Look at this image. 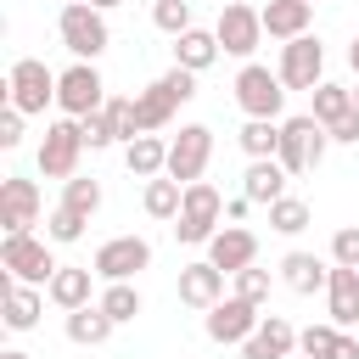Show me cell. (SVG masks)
<instances>
[{
	"label": "cell",
	"instance_id": "1",
	"mask_svg": "<svg viewBox=\"0 0 359 359\" xmlns=\"http://www.w3.org/2000/svg\"><path fill=\"white\" fill-rule=\"evenodd\" d=\"M56 34H62V45H67L79 62H95V56L112 45V28H107L101 6H90V0H67L62 17H56Z\"/></svg>",
	"mask_w": 359,
	"mask_h": 359
},
{
	"label": "cell",
	"instance_id": "2",
	"mask_svg": "<svg viewBox=\"0 0 359 359\" xmlns=\"http://www.w3.org/2000/svg\"><path fill=\"white\" fill-rule=\"evenodd\" d=\"M325 146H331V129L314 118V112H297V118H286L280 123V168L286 174H309L320 157H325Z\"/></svg>",
	"mask_w": 359,
	"mask_h": 359
},
{
	"label": "cell",
	"instance_id": "3",
	"mask_svg": "<svg viewBox=\"0 0 359 359\" xmlns=\"http://www.w3.org/2000/svg\"><path fill=\"white\" fill-rule=\"evenodd\" d=\"M219 219H224V196L208 180H191L185 185V202H180V219H174V236L185 247H208L213 230H219Z\"/></svg>",
	"mask_w": 359,
	"mask_h": 359
},
{
	"label": "cell",
	"instance_id": "4",
	"mask_svg": "<svg viewBox=\"0 0 359 359\" xmlns=\"http://www.w3.org/2000/svg\"><path fill=\"white\" fill-rule=\"evenodd\" d=\"M0 269H6L11 280H22V286H50V275H56L62 264H56V252H50V236L39 241V236L28 230V236H6V241H0Z\"/></svg>",
	"mask_w": 359,
	"mask_h": 359
},
{
	"label": "cell",
	"instance_id": "5",
	"mask_svg": "<svg viewBox=\"0 0 359 359\" xmlns=\"http://www.w3.org/2000/svg\"><path fill=\"white\" fill-rule=\"evenodd\" d=\"M79 157H84V129H79V118H56V123H45V140H39V174H45V180H73V174H79Z\"/></svg>",
	"mask_w": 359,
	"mask_h": 359
},
{
	"label": "cell",
	"instance_id": "6",
	"mask_svg": "<svg viewBox=\"0 0 359 359\" xmlns=\"http://www.w3.org/2000/svg\"><path fill=\"white\" fill-rule=\"evenodd\" d=\"M6 101H11L17 112H45V107L56 101V73H50L39 56L11 62V73H6Z\"/></svg>",
	"mask_w": 359,
	"mask_h": 359
},
{
	"label": "cell",
	"instance_id": "7",
	"mask_svg": "<svg viewBox=\"0 0 359 359\" xmlns=\"http://www.w3.org/2000/svg\"><path fill=\"white\" fill-rule=\"evenodd\" d=\"M236 107H241L247 118H280V107H286V84H280V73L247 62V67L236 73Z\"/></svg>",
	"mask_w": 359,
	"mask_h": 359
},
{
	"label": "cell",
	"instance_id": "8",
	"mask_svg": "<svg viewBox=\"0 0 359 359\" xmlns=\"http://www.w3.org/2000/svg\"><path fill=\"white\" fill-rule=\"evenodd\" d=\"M56 107H62L67 118H84V112L107 107V84H101L95 62H73L67 73H56Z\"/></svg>",
	"mask_w": 359,
	"mask_h": 359
},
{
	"label": "cell",
	"instance_id": "9",
	"mask_svg": "<svg viewBox=\"0 0 359 359\" xmlns=\"http://www.w3.org/2000/svg\"><path fill=\"white\" fill-rule=\"evenodd\" d=\"M280 84L286 90H314L320 84V73H325V45L314 39V34H297V39H286L280 45Z\"/></svg>",
	"mask_w": 359,
	"mask_h": 359
},
{
	"label": "cell",
	"instance_id": "10",
	"mask_svg": "<svg viewBox=\"0 0 359 359\" xmlns=\"http://www.w3.org/2000/svg\"><path fill=\"white\" fill-rule=\"evenodd\" d=\"M208 157H213V129H208V123H185V129L168 140V180H180V185L202 180Z\"/></svg>",
	"mask_w": 359,
	"mask_h": 359
},
{
	"label": "cell",
	"instance_id": "11",
	"mask_svg": "<svg viewBox=\"0 0 359 359\" xmlns=\"http://www.w3.org/2000/svg\"><path fill=\"white\" fill-rule=\"evenodd\" d=\"M213 34H219V45H224L230 56H252L258 39H264V11H252V6H241V0H224Z\"/></svg>",
	"mask_w": 359,
	"mask_h": 359
},
{
	"label": "cell",
	"instance_id": "12",
	"mask_svg": "<svg viewBox=\"0 0 359 359\" xmlns=\"http://www.w3.org/2000/svg\"><path fill=\"white\" fill-rule=\"evenodd\" d=\"M39 224V185L22 180V174H6L0 180V230L6 236H28Z\"/></svg>",
	"mask_w": 359,
	"mask_h": 359
},
{
	"label": "cell",
	"instance_id": "13",
	"mask_svg": "<svg viewBox=\"0 0 359 359\" xmlns=\"http://www.w3.org/2000/svg\"><path fill=\"white\" fill-rule=\"evenodd\" d=\"M151 264V241L146 236H112V241H101L95 247V275L101 280H129V275H140Z\"/></svg>",
	"mask_w": 359,
	"mask_h": 359
},
{
	"label": "cell",
	"instance_id": "14",
	"mask_svg": "<svg viewBox=\"0 0 359 359\" xmlns=\"http://www.w3.org/2000/svg\"><path fill=\"white\" fill-rule=\"evenodd\" d=\"M258 320H264L258 303H247V297H219V303L208 309V337L230 348V342H247V337L258 331Z\"/></svg>",
	"mask_w": 359,
	"mask_h": 359
},
{
	"label": "cell",
	"instance_id": "15",
	"mask_svg": "<svg viewBox=\"0 0 359 359\" xmlns=\"http://www.w3.org/2000/svg\"><path fill=\"white\" fill-rule=\"evenodd\" d=\"M292 348H297L292 320H286V314H264L258 331L241 342V359H292Z\"/></svg>",
	"mask_w": 359,
	"mask_h": 359
},
{
	"label": "cell",
	"instance_id": "16",
	"mask_svg": "<svg viewBox=\"0 0 359 359\" xmlns=\"http://www.w3.org/2000/svg\"><path fill=\"white\" fill-rule=\"evenodd\" d=\"M252 258H258V236H252V230H241V224L213 230V241H208V264H219L224 275H236V269H247Z\"/></svg>",
	"mask_w": 359,
	"mask_h": 359
},
{
	"label": "cell",
	"instance_id": "17",
	"mask_svg": "<svg viewBox=\"0 0 359 359\" xmlns=\"http://www.w3.org/2000/svg\"><path fill=\"white\" fill-rule=\"evenodd\" d=\"M219 297H224V269H219V264L202 258V264H185V269H180V303H185V309H202V314H208Z\"/></svg>",
	"mask_w": 359,
	"mask_h": 359
},
{
	"label": "cell",
	"instance_id": "18",
	"mask_svg": "<svg viewBox=\"0 0 359 359\" xmlns=\"http://www.w3.org/2000/svg\"><path fill=\"white\" fill-rule=\"evenodd\" d=\"M325 309H331V325H359V269L348 264H331V280H325Z\"/></svg>",
	"mask_w": 359,
	"mask_h": 359
},
{
	"label": "cell",
	"instance_id": "19",
	"mask_svg": "<svg viewBox=\"0 0 359 359\" xmlns=\"http://www.w3.org/2000/svg\"><path fill=\"white\" fill-rule=\"evenodd\" d=\"M286 180H292V174L280 168V157H252V163H247V174H241V196L269 208V202H280V196H286Z\"/></svg>",
	"mask_w": 359,
	"mask_h": 359
},
{
	"label": "cell",
	"instance_id": "20",
	"mask_svg": "<svg viewBox=\"0 0 359 359\" xmlns=\"http://www.w3.org/2000/svg\"><path fill=\"white\" fill-rule=\"evenodd\" d=\"M309 22H314V6L309 0H269L264 6V34L269 39H297V34H309Z\"/></svg>",
	"mask_w": 359,
	"mask_h": 359
},
{
	"label": "cell",
	"instance_id": "21",
	"mask_svg": "<svg viewBox=\"0 0 359 359\" xmlns=\"http://www.w3.org/2000/svg\"><path fill=\"white\" fill-rule=\"evenodd\" d=\"M39 314H45V292H39V286H22V280L6 275V314H0V320H6L11 331H34Z\"/></svg>",
	"mask_w": 359,
	"mask_h": 359
},
{
	"label": "cell",
	"instance_id": "22",
	"mask_svg": "<svg viewBox=\"0 0 359 359\" xmlns=\"http://www.w3.org/2000/svg\"><path fill=\"white\" fill-rule=\"evenodd\" d=\"M280 280H286L292 292L314 297V292H325L331 269H325V258H314V252H286V258H280Z\"/></svg>",
	"mask_w": 359,
	"mask_h": 359
},
{
	"label": "cell",
	"instance_id": "23",
	"mask_svg": "<svg viewBox=\"0 0 359 359\" xmlns=\"http://www.w3.org/2000/svg\"><path fill=\"white\" fill-rule=\"evenodd\" d=\"M123 163H129L135 180H157V174H168V140H157V135H135V140L123 146Z\"/></svg>",
	"mask_w": 359,
	"mask_h": 359
},
{
	"label": "cell",
	"instance_id": "24",
	"mask_svg": "<svg viewBox=\"0 0 359 359\" xmlns=\"http://www.w3.org/2000/svg\"><path fill=\"white\" fill-rule=\"evenodd\" d=\"M112 337V314L101 303H84V309H67V342L79 348H101Z\"/></svg>",
	"mask_w": 359,
	"mask_h": 359
},
{
	"label": "cell",
	"instance_id": "25",
	"mask_svg": "<svg viewBox=\"0 0 359 359\" xmlns=\"http://www.w3.org/2000/svg\"><path fill=\"white\" fill-rule=\"evenodd\" d=\"M219 34H208V28H185L180 39H174V62L180 67H191V73H202V67H213L219 62Z\"/></svg>",
	"mask_w": 359,
	"mask_h": 359
},
{
	"label": "cell",
	"instance_id": "26",
	"mask_svg": "<svg viewBox=\"0 0 359 359\" xmlns=\"http://www.w3.org/2000/svg\"><path fill=\"white\" fill-rule=\"evenodd\" d=\"M90 275H95V269H79V264H62V269L50 275V286H45V297H50L56 309H84V303H90Z\"/></svg>",
	"mask_w": 359,
	"mask_h": 359
},
{
	"label": "cell",
	"instance_id": "27",
	"mask_svg": "<svg viewBox=\"0 0 359 359\" xmlns=\"http://www.w3.org/2000/svg\"><path fill=\"white\" fill-rule=\"evenodd\" d=\"M174 107H180V101L168 95V84H163V79H157V84H146V90L135 95V118H140V135H157V129L174 118Z\"/></svg>",
	"mask_w": 359,
	"mask_h": 359
},
{
	"label": "cell",
	"instance_id": "28",
	"mask_svg": "<svg viewBox=\"0 0 359 359\" xmlns=\"http://www.w3.org/2000/svg\"><path fill=\"white\" fill-rule=\"evenodd\" d=\"M146 213L151 219H180V202H185V185L180 180H168V174H157V180H146Z\"/></svg>",
	"mask_w": 359,
	"mask_h": 359
},
{
	"label": "cell",
	"instance_id": "29",
	"mask_svg": "<svg viewBox=\"0 0 359 359\" xmlns=\"http://www.w3.org/2000/svg\"><path fill=\"white\" fill-rule=\"evenodd\" d=\"M309 95H314V118H320L325 129H331L337 118H348V112H353V90H348V84H325V79H320Z\"/></svg>",
	"mask_w": 359,
	"mask_h": 359
},
{
	"label": "cell",
	"instance_id": "30",
	"mask_svg": "<svg viewBox=\"0 0 359 359\" xmlns=\"http://www.w3.org/2000/svg\"><path fill=\"white\" fill-rule=\"evenodd\" d=\"M236 140H241L247 157H275V151H280V123H275V118H247Z\"/></svg>",
	"mask_w": 359,
	"mask_h": 359
},
{
	"label": "cell",
	"instance_id": "31",
	"mask_svg": "<svg viewBox=\"0 0 359 359\" xmlns=\"http://www.w3.org/2000/svg\"><path fill=\"white\" fill-rule=\"evenodd\" d=\"M309 202L303 196H280V202H269V230H280V236H297V230H309Z\"/></svg>",
	"mask_w": 359,
	"mask_h": 359
},
{
	"label": "cell",
	"instance_id": "32",
	"mask_svg": "<svg viewBox=\"0 0 359 359\" xmlns=\"http://www.w3.org/2000/svg\"><path fill=\"white\" fill-rule=\"evenodd\" d=\"M95 303L112 314V325H123V320H135V314H140V292H135L129 280H107V292H101Z\"/></svg>",
	"mask_w": 359,
	"mask_h": 359
},
{
	"label": "cell",
	"instance_id": "33",
	"mask_svg": "<svg viewBox=\"0 0 359 359\" xmlns=\"http://www.w3.org/2000/svg\"><path fill=\"white\" fill-rule=\"evenodd\" d=\"M62 208H73V213H95L101 208V180H84V174H73V180H62Z\"/></svg>",
	"mask_w": 359,
	"mask_h": 359
},
{
	"label": "cell",
	"instance_id": "34",
	"mask_svg": "<svg viewBox=\"0 0 359 359\" xmlns=\"http://www.w3.org/2000/svg\"><path fill=\"white\" fill-rule=\"evenodd\" d=\"M151 22H157L163 34H174V39H180L185 28H196V22H191V0H157V6H151Z\"/></svg>",
	"mask_w": 359,
	"mask_h": 359
},
{
	"label": "cell",
	"instance_id": "35",
	"mask_svg": "<svg viewBox=\"0 0 359 359\" xmlns=\"http://www.w3.org/2000/svg\"><path fill=\"white\" fill-rule=\"evenodd\" d=\"M107 118H112V135H118L123 146L140 135V118H135V95H112V101H107Z\"/></svg>",
	"mask_w": 359,
	"mask_h": 359
},
{
	"label": "cell",
	"instance_id": "36",
	"mask_svg": "<svg viewBox=\"0 0 359 359\" xmlns=\"http://www.w3.org/2000/svg\"><path fill=\"white\" fill-rule=\"evenodd\" d=\"M79 129H84V146H90V151H107V146H118V135H112V118H107V107L84 112V118H79Z\"/></svg>",
	"mask_w": 359,
	"mask_h": 359
},
{
	"label": "cell",
	"instance_id": "37",
	"mask_svg": "<svg viewBox=\"0 0 359 359\" xmlns=\"http://www.w3.org/2000/svg\"><path fill=\"white\" fill-rule=\"evenodd\" d=\"M337 337H342V325H309V331H297V348L309 353V359H331V348H337Z\"/></svg>",
	"mask_w": 359,
	"mask_h": 359
},
{
	"label": "cell",
	"instance_id": "38",
	"mask_svg": "<svg viewBox=\"0 0 359 359\" xmlns=\"http://www.w3.org/2000/svg\"><path fill=\"white\" fill-rule=\"evenodd\" d=\"M236 297H247V303H269V269H258V264H247V269H236Z\"/></svg>",
	"mask_w": 359,
	"mask_h": 359
},
{
	"label": "cell",
	"instance_id": "39",
	"mask_svg": "<svg viewBox=\"0 0 359 359\" xmlns=\"http://www.w3.org/2000/svg\"><path fill=\"white\" fill-rule=\"evenodd\" d=\"M84 224H90L84 213H73V208H56V213H50V224H45V236L67 247V241H79V236H84Z\"/></svg>",
	"mask_w": 359,
	"mask_h": 359
},
{
	"label": "cell",
	"instance_id": "40",
	"mask_svg": "<svg viewBox=\"0 0 359 359\" xmlns=\"http://www.w3.org/2000/svg\"><path fill=\"white\" fill-rule=\"evenodd\" d=\"M331 264H348V269H359V224H342V230L331 236Z\"/></svg>",
	"mask_w": 359,
	"mask_h": 359
},
{
	"label": "cell",
	"instance_id": "41",
	"mask_svg": "<svg viewBox=\"0 0 359 359\" xmlns=\"http://www.w3.org/2000/svg\"><path fill=\"white\" fill-rule=\"evenodd\" d=\"M22 118H28V112H17V107L6 101V112H0V146H6V151L22 140Z\"/></svg>",
	"mask_w": 359,
	"mask_h": 359
},
{
	"label": "cell",
	"instance_id": "42",
	"mask_svg": "<svg viewBox=\"0 0 359 359\" xmlns=\"http://www.w3.org/2000/svg\"><path fill=\"white\" fill-rule=\"evenodd\" d=\"M331 140H337V146H359V107H353L348 118L331 123Z\"/></svg>",
	"mask_w": 359,
	"mask_h": 359
},
{
	"label": "cell",
	"instance_id": "43",
	"mask_svg": "<svg viewBox=\"0 0 359 359\" xmlns=\"http://www.w3.org/2000/svg\"><path fill=\"white\" fill-rule=\"evenodd\" d=\"M331 359H359V337H348V331H342V337H337V348H331Z\"/></svg>",
	"mask_w": 359,
	"mask_h": 359
},
{
	"label": "cell",
	"instance_id": "44",
	"mask_svg": "<svg viewBox=\"0 0 359 359\" xmlns=\"http://www.w3.org/2000/svg\"><path fill=\"white\" fill-rule=\"evenodd\" d=\"M247 208H252V202H247V196H236V202H224V219H230V224H241V219H247Z\"/></svg>",
	"mask_w": 359,
	"mask_h": 359
},
{
	"label": "cell",
	"instance_id": "45",
	"mask_svg": "<svg viewBox=\"0 0 359 359\" xmlns=\"http://www.w3.org/2000/svg\"><path fill=\"white\" fill-rule=\"evenodd\" d=\"M348 62H353V73H359V39H353V45H348Z\"/></svg>",
	"mask_w": 359,
	"mask_h": 359
},
{
	"label": "cell",
	"instance_id": "46",
	"mask_svg": "<svg viewBox=\"0 0 359 359\" xmlns=\"http://www.w3.org/2000/svg\"><path fill=\"white\" fill-rule=\"evenodd\" d=\"M90 6H101V11H112V6H123V0H90Z\"/></svg>",
	"mask_w": 359,
	"mask_h": 359
},
{
	"label": "cell",
	"instance_id": "47",
	"mask_svg": "<svg viewBox=\"0 0 359 359\" xmlns=\"http://www.w3.org/2000/svg\"><path fill=\"white\" fill-rule=\"evenodd\" d=\"M0 359H28V353H22V348H6V353H0Z\"/></svg>",
	"mask_w": 359,
	"mask_h": 359
},
{
	"label": "cell",
	"instance_id": "48",
	"mask_svg": "<svg viewBox=\"0 0 359 359\" xmlns=\"http://www.w3.org/2000/svg\"><path fill=\"white\" fill-rule=\"evenodd\" d=\"M353 107H359V84H353Z\"/></svg>",
	"mask_w": 359,
	"mask_h": 359
},
{
	"label": "cell",
	"instance_id": "49",
	"mask_svg": "<svg viewBox=\"0 0 359 359\" xmlns=\"http://www.w3.org/2000/svg\"><path fill=\"white\" fill-rule=\"evenodd\" d=\"M309 6H314V0H309Z\"/></svg>",
	"mask_w": 359,
	"mask_h": 359
},
{
	"label": "cell",
	"instance_id": "50",
	"mask_svg": "<svg viewBox=\"0 0 359 359\" xmlns=\"http://www.w3.org/2000/svg\"><path fill=\"white\" fill-rule=\"evenodd\" d=\"M180 359H185V353H180Z\"/></svg>",
	"mask_w": 359,
	"mask_h": 359
},
{
	"label": "cell",
	"instance_id": "51",
	"mask_svg": "<svg viewBox=\"0 0 359 359\" xmlns=\"http://www.w3.org/2000/svg\"><path fill=\"white\" fill-rule=\"evenodd\" d=\"M303 359H309V353H303Z\"/></svg>",
	"mask_w": 359,
	"mask_h": 359
}]
</instances>
